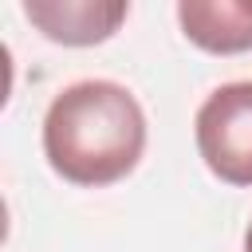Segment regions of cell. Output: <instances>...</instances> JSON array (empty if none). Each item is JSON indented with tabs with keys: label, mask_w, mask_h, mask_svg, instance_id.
<instances>
[{
	"label": "cell",
	"mask_w": 252,
	"mask_h": 252,
	"mask_svg": "<svg viewBox=\"0 0 252 252\" xmlns=\"http://www.w3.org/2000/svg\"><path fill=\"white\" fill-rule=\"evenodd\" d=\"M126 4L122 0H28L24 16L55 43L67 47H87V43H102L114 35V28L126 20Z\"/></svg>",
	"instance_id": "3957f363"
},
{
	"label": "cell",
	"mask_w": 252,
	"mask_h": 252,
	"mask_svg": "<svg viewBox=\"0 0 252 252\" xmlns=\"http://www.w3.org/2000/svg\"><path fill=\"white\" fill-rule=\"evenodd\" d=\"M193 134L213 177L252 185V79L217 87L201 102Z\"/></svg>",
	"instance_id": "7a4b0ae2"
},
{
	"label": "cell",
	"mask_w": 252,
	"mask_h": 252,
	"mask_svg": "<svg viewBox=\"0 0 252 252\" xmlns=\"http://www.w3.org/2000/svg\"><path fill=\"white\" fill-rule=\"evenodd\" d=\"M244 252H252V224H248V232H244Z\"/></svg>",
	"instance_id": "5b68a950"
},
{
	"label": "cell",
	"mask_w": 252,
	"mask_h": 252,
	"mask_svg": "<svg viewBox=\"0 0 252 252\" xmlns=\"http://www.w3.org/2000/svg\"><path fill=\"white\" fill-rule=\"evenodd\" d=\"M177 20L189 43L213 55L252 51V0H181Z\"/></svg>",
	"instance_id": "277c9868"
},
{
	"label": "cell",
	"mask_w": 252,
	"mask_h": 252,
	"mask_svg": "<svg viewBox=\"0 0 252 252\" xmlns=\"http://www.w3.org/2000/svg\"><path fill=\"white\" fill-rule=\"evenodd\" d=\"M146 150V114L138 98L110 79L63 87L43 118V154L51 169L87 189L122 181Z\"/></svg>",
	"instance_id": "6da1fadb"
}]
</instances>
